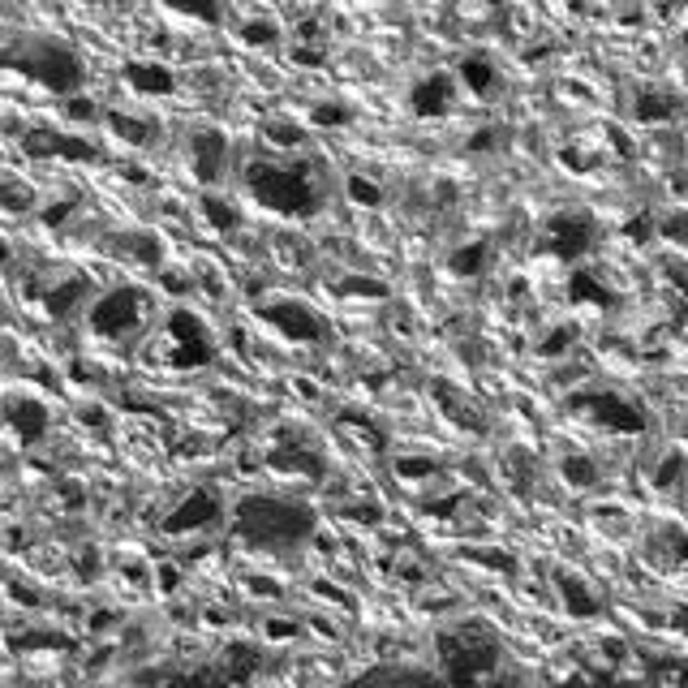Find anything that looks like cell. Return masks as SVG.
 <instances>
[{
    "mask_svg": "<svg viewBox=\"0 0 688 688\" xmlns=\"http://www.w3.org/2000/svg\"><path fill=\"white\" fill-rule=\"evenodd\" d=\"M224 521V495L215 491V486H194V491H185L177 504L168 508V516L160 521V529L168 538H194V534H207Z\"/></svg>",
    "mask_w": 688,
    "mask_h": 688,
    "instance_id": "8",
    "label": "cell"
},
{
    "mask_svg": "<svg viewBox=\"0 0 688 688\" xmlns=\"http://www.w3.org/2000/svg\"><path fill=\"white\" fill-rule=\"evenodd\" d=\"M263 138L280 151H297L301 142H306V129H301L297 121H289V117H271V121H263Z\"/></svg>",
    "mask_w": 688,
    "mask_h": 688,
    "instance_id": "26",
    "label": "cell"
},
{
    "mask_svg": "<svg viewBox=\"0 0 688 688\" xmlns=\"http://www.w3.org/2000/svg\"><path fill=\"white\" fill-rule=\"evenodd\" d=\"M61 108H65L69 121H99V117H104V112L95 108V99H86V95H65Z\"/></svg>",
    "mask_w": 688,
    "mask_h": 688,
    "instance_id": "37",
    "label": "cell"
},
{
    "mask_svg": "<svg viewBox=\"0 0 688 688\" xmlns=\"http://www.w3.org/2000/svg\"><path fill=\"white\" fill-rule=\"evenodd\" d=\"M344 430H353L362 443H370V452H383L387 448V435H383L375 422H362V418H353V413H344Z\"/></svg>",
    "mask_w": 688,
    "mask_h": 688,
    "instance_id": "36",
    "label": "cell"
},
{
    "mask_svg": "<svg viewBox=\"0 0 688 688\" xmlns=\"http://www.w3.org/2000/svg\"><path fill=\"white\" fill-rule=\"evenodd\" d=\"M172 13H185L194 22H207V26H220L224 22V5L220 0H164Z\"/></svg>",
    "mask_w": 688,
    "mask_h": 688,
    "instance_id": "29",
    "label": "cell"
},
{
    "mask_svg": "<svg viewBox=\"0 0 688 688\" xmlns=\"http://www.w3.org/2000/svg\"><path fill=\"white\" fill-rule=\"evenodd\" d=\"M246 585H250V594H254V598H280V594H284V590H280V581H271V577H250Z\"/></svg>",
    "mask_w": 688,
    "mask_h": 688,
    "instance_id": "43",
    "label": "cell"
},
{
    "mask_svg": "<svg viewBox=\"0 0 688 688\" xmlns=\"http://www.w3.org/2000/svg\"><path fill=\"white\" fill-rule=\"evenodd\" d=\"M0 263H9V246H5V237H0Z\"/></svg>",
    "mask_w": 688,
    "mask_h": 688,
    "instance_id": "47",
    "label": "cell"
},
{
    "mask_svg": "<svg viewBox=\"0 0 688 688\" xmlns=\"http://www.w3.org/2000/svg\"><path fill=\"white\" fill-rule=\"evenodd\" d=\"M151 310L155 301L147 289H138V284H117V289L99 293L91 301V310H86V323H91V332L99 340H112V344H129L147 332L151 323Z\"/></svg>",
    "mask_w": 688,
    "mask_h": 688,
    "instance_id": "5",
    "label": "cell"
},
{
    "mask_svg": "<svg viewBox=\"0 0 688 688\" xmlns=\"http://www.w3.org/2000/svg\"><path fill=\"white\" fill-rule=\"evenodd\" d=\"M112 624H117V615H112V611H95L91 615V633H104V628H112Z\"/></svg>",
    "mask_w": 688,
    "mask_h": 688,
    "instance_id": "46",
    "label": "cell"
},
{
    "mask_svg": "<svg viewBox=\"0 0 688 688\" xmlns=\"http://www.w3.org/2000/svg\"><path fill=\"white\" fill-rule=\"evenodd\" d=\"M435 645H439L443 676L456 680V684L482 680L486 671L495 667V658H499V641H495V633L482 620H456V624H448Z\"/></svg>",
    "mask_w": 688,
    "mask_h": 688,
    "instance_id": "4",
    "label": "cell"
},
{
    "mask_svg": "<svg viewBox=\"0 0 688 688\" xmlns=\"http://www.w3.org/2000/svg\"><path fill=\"white\" fill-rule=\"evenodd\" d=\"M117 241H121L117 250L125 258H134V263H142V267H160L164 263V241L155 237V233H125Z\"/></svg>",
    "mask_w": 688,
    "mask_h": 688,
    "instance_id": "21",
    "label": "cell"
},
{
    "mask_svg": "<svg viewBox=\"0 0 688 688\" xmlns=\"http://www.w3.org/2000/svg\"><path fill=\"white\" fill-rule=\"evenodd\" d=\"M0 418H5V426L13 430V439H18L22 448L39 443L43 435H48V426H52L48 405L35 400V396H9L5 405H0Z\"/></svg>",
    "mask_w": 688,
    "mask_h": 688,
    "instance_id": "10",
    "label": "cell"
},
{
    "mask_svg": "<svg viewBox=\"0 0 688 688\" xmlns=\"http://www.w3.org/2000/svg\"><path fill=\"white\" fill-rule=\"evenodd\" d=\"M22 155H31V160H78V164L99 160L95 142L61 134V129H26L22 134Z\"/></svg>",
    "mask_w": 688,
    "mask_h": 688,
    "instance_id": "9",
    "label": "cell"
},
{
    "mask_svg": "<svg viewBox=\"0 0 688 688\" xmlns=\"http://www.w3.org/2000/svg\"><path fill=\"white\" fill-rule=\"evenodd\" d=\"M39 301H43V310H48L52 319H69V314L91 301V280L86 276H56L48 289L39 293Z\"/></svg>",
    "mask_w": 688,
    "mask_h": 688,
    "instance_id": "14",
    "label": "cell"
},
{
    "mask_svg": "<svg viewBox=\"0 0 688 688\" xmlns=\"http://www.w3.org/2000/svg\"><path fill=\"white\" fill-rule=\"evenodd\" d=\"M104 121L112 129V138H121L125 147H151L155 142V125L142 121V117H129V112H104Z\"/></svg>",
    "mask_w": 688,
    "mask_h": 688,
    "instance_id": "19",
    "label": "cell"
},
{
    "mask_svg": "<svg viewBox=\"0 0 688 688\" xmlns=\"http://www.w3.org/2000/svg\"><path fill=\"white\" fill-rule=\"evenodd\" d=\"M461 82L469 86L473 95H491L495 91V82H499V74H495V65H491V56H482V52H469L465 61H461Z\"/></svg>",
    "mask_w": 688,
    "mask_h": 688,
    "instance_id": "20",
    "label": "cell"
},
{
    "mask_svg": "<svg viewBox=\"0 0 688 688\" xmlns=\"http://www.w3.org/2000/svg\"><path fill=\"white\" fill-rule=\"evenodd\" d=\"M246 190L284 220H310L327 203V177L314 160H250Z\"/></svg>",
    "mask_w": 688,
    "mask_h": 688,
    "instance_id": "1",
    "label": "cell"
},
{
    "mask_svg": "<svg viewBox=\"0 0 688 688\" xmlns=\"http://www.w3.org/2000/svg\"><path fill=\"white\" fill-rule=\"evenodd\" d=\"M121 74H125V82L134 86L138 95H172V91H177V74H172L168 65H160V61H129Z\"/></svg>",
    "mask_w": 688,
    "mask_h": 688,
    "instance_id": "16",
    "label": "cell"
},
{
    "mask_svg": "<svg viewBox=\"0 0 688 688\" xmlns=\"http://www.w3.org/2000/svg\"><path fill=\"white\" fill-rule=\"evenodd\" d=\"M155 585H160L164 594L181 590V568H177V564H160V568H155Z\"/></svg>",
    "mask_w": 688,
    "mask_h": 688,
    "instance_id": "41",
    "label": "cell"
},
{
    "mask_svg": "<svg viewBox=\"0 0 688 688\" xmlns=\"http://www.w3.org/2000/svg\"><path fill=\"white\" fill-rule=\"evenodd\" d=\"M5 69H18V74L39 82L43 91H52V95H78L86 82L78 52L56 39H43V35L13 39L5 48Z\"/></svg>",
    "mask_w": 688,
    "mask_h": 688,
    "instance_id": "3",
    "label": "cell"
},
{
    "mask_svg": "<svg viewBox=\"0 0 688 688\" xmlns=\"http://www.w3.org/2000/svg\"><path fill=\"white\" fill-rule=\"evenodd\" d=\"M590 237H594V224H590V215H581V211H559L547 224V241L559 258H577L590 246Z\"/></svg>",
    "mask_w": 688,
    "mask_h": 688,
    "instance_id": "12",
    "label": "cell"
},
{
    "mask_svg": "<svg viewBox=\"0 0 688 688\" xmlns=\"http://www.w3.org/2000/svg\"><path fill=\"white\" fill-rule=\"evenodd\" d=\"M160 362L172 366V370H198V366H211L215 362V340H211L207 323L198 319L194 310H185V306H172L168 310Z\"/></svg>",
    "mask_w": 688,
    "mask_h": 688,
    "instance_id": "6",
    "label": "cell"
},
{
    "mask_svg": "<svg viewBox=\"0 0 688 688\" xmlns=\"http://www.w3.org/2000/svg\"><path fill=\"white\" fill-rule=\"evenodd\" d=\"M293 61L297 65H323L327 61V48H323V43H297V48H293Z\"/></svg>",
    "mask_w": 688,
    "mask_h": 688,
    "instance_id": "40",
    "label": "cell"
},
{
    "mask_svg": "<svg viewBox=\"0 0 688 688\" xmlns=\"http://www.w3.org/2000/svg\"><path fill=\"white\" fill-rule=\"evenodd\" d=\"M237 39L246 43V48H276L280 43V26L271 18H250L237 26Z\"/></svg>",
    "mask_w": 688,
    "mask_h": 688,
    "instance_id": "27",
    "label": "cell"
},
{
    "mask_svg": "<svg viewBox=\"0 0 688 688\" xmlns=\"http://www.w3.org/2000/svg\"><path fill=\"white\" fill-rule=\"evenodd\" d=\"M78 418H82L86 426H108V413L99 409V405H82V413H78Z\"/></svg>",
    "mask_w": 688,
    "mask_h": 688,
    "instance_id": "44",
    "label": "cell"
},
{
    "mask_svg": "<svg viewBox=\"0 0 688 688\" xmlns=\"http://www.w3.org/2000/svg\"><path fill=\"white\" fill-rule=\"evenodd\" d=\"M190 164H194V177L203 185L224 181V168H228V138L220 129H194L190 134Z\"/></svg>",
    "mask_w": 688,
    "mask_h": 688,
    "instance_id": "11",
    "label": "cell"
},
{
    "mask_svg": "<svg viewBox=\"0 0 688 688\" xmlns=\"http://www.w3.org/2000/svg\"><path fill=\"white\" fill-rule=\"evenodd\" d=\"M314 512L289 495H241L233 504V538L254 551H293L314 538Z\"/></svg>",
    "mask_w": 688,
    "mask_h": 688,
    "instance_id": "2",
    "label": "cell"
},
{
    "mask_svg": "<svg viewBox=\"0 0 688 688\" xmlns=\"http://www.w3.org/2000/svg\"><path fill=\"white\" fill-rule=\"evenodd\" d=\"M74 207H78V198H74V194H61V198H52V203L39 207V220L48 224V228H61L69 215H74Z\"/></svg>",
    "mask_w": 688,
    "mask_h": 688,
    "instance_id": "35",
    "label": "cell"
},
{
    "mask_svg": "<svg viewBox=\"0 0 688 688\" xmlns=\"http://www.w3.org/2000/svg\"><path fill=\"white\" fill-rule=\"evenodd\" d=\"M340 516L353 525H379L383 521V508L375 499H353V504H340Z\"/></svg>",
    "mask_w": 688,
    "mask_h": 688,
    "instance_id": "34",
    "label": "cell"
},
{
    "mask_svg": "<svg viewBox=\"0 0 688 688\" xmlns=\"http://www.w3.org/2000/svg\"><path fill=\"white\" fill-rule=\"evenodd\" d=\"M297 43H323V22L319 18H301L297 22Z\"/></svg>",
    "mask_w": 688,
    "mask_h": 688,
    "instance_id": "42",
    "label": "cell"
},
{
    "mask_svg": "<svg viewBox=\"0 0 688 688\" xmlns=\"http://www.w3.org/2000/svg\"><path fill=\"white\" fill-rule=\"evenodd\" d=\"M314 585H319V594H323L327 602H336V607H353V602H349V598H344L340 590H332V585H327V581H314Z\"/></svg>",
    "mask_w": 688,
    "mask_h": 688,
    "instance_id": "45",
    "label": "cell"
},
{
    "mask_svg": "<svg viewBox=\"0 0 688 688\" xmlns=\"http://www.w3.org/2000/svg\"><path fill=\"white\" fill-rule=\"evenodd\" d=\"M452 108V78L448 74H426L413 82V91H409V112L418 121H435L443 117V112Z\"/></svg>",
    "mask_w": 688,
    "mask_h": 688,
    "instance_id": "13",
    "label": "cell"
},
{
    "mask_svg": "<svg viewBox=\"0 0 688 688\" xmlns=\"http://www.w3.org/2000/svg\"><path fill=\"white\" fill-rule=\"evenodd\" d=\"M336 293L340 297H375V301H383L387 297V284L375 280V276H344L336 284Z\"/></svg>",
    "mask_w": 688,
    "mask_h": 688,
    "instance_id": "33",
    "label": "cell"
},
{
    "mask_svg": "<svg viewBox=\"0 0 688 688\" xmlns=\"http://www.w3.org/2000/svg\"><path fill=\"white\" fill-rule=\"evenodd\" d=\"M258 319H263L267 327H276L289 344H323L327 336H332V327H327L323 314L314 306H306V301H297V297L258 301Z\"/></svg>",
    "mask_w": 688,
    "mask_h": 688,
    "instance_id": "7",
    "label": "cell"
},
{
    "mask_svg": "<svg viewBox=\"0 0 688 688\" xmlns=\"http://www.w3.org/2000/svg\"><path fill=\"white\" fill-rule=\"evenodd\" d=\"M297 633H301V624L289 620V615H276V620L263 624V637H267V641H293Z\"/></svg>",
    "mask_w": 688,
    "mask_h": 688,
    "instance_id": "38",
    "label": "cell"
},
{
    "mask_svg": "<svg viewBox=\"0 0 688 688\" xmlns=\"http://www.w3.org/2000/svg\"><path fill=\"white\" fill-rule=\"evenodd\" d=\"M13 650H74V641H69L65 633H52V628H39V633H26V637H13L9 641Z\"/></svg>",
    "mask_w": 688,
    "mask_h": 688,
    "instance_id": "30",
    "label": "cell"
},
{
    "mask_svg": "<svg viewBox=\"0 0 688 688\" xmlns=\"http://www.w3.org/2000/svg\"><path fill=\"white\" fill-rule=\"evenodd\" d=\"M491 263V246L486 241H465L448 254V271L452 276H482V267Z\"/></svg>",
    "mask_w": 688,
    "mask_h": 688,
    "instance_id": "22",
    "label": "cell"
},
{
    "mask_svg": "<svg viewBox=\"0 0 688 688\" xmlns=\"http://www.w3.org/2000/svg\"><path fill=\"white\" fill-rule=\"evenodd\" d=\"M435 400H439L443 409H448V418H452L456 426H469V430H478V426H482V422H478V409L465 405V400L456 396L448 383H435Z\"/></svg>",
    "mask_w": 688,
    "mask_h": 688,
    "instance_id": "28",
    "label": "cell"
},
{
    "mask_svg": "<svg viewBox=\"0 0 688 688\" xmlns=\"http://www.w3.org/2000/svg\"><path fill=\"white\" fill-rule=\"evenodd\" d=\"M577 409H590V418L611 426V430H637L641 426V413L628 405V400L611 396V392H590V396H577Z\"/></svg>",
    "mask_w": 688,
    "mask_h": 688,
    "instance_id": "15",
    "label": "cell"
},
{
    "mask_svg": "<svg viewBox=\"0 0 688 688\" xmlns=\"http://www.w3.org/2000/svg\"><path fill=\"white\" fill-rule=\"evenodd\" d=\"M267 465L276 473H297V478H306V482H319L327 473V461L314 448H271Z\"/></svg>",
    "mask_w": 688,
    "mask_h": 688,
    "instance_id": "17",
    "label": "cell"
},
{
    "mask_svg": "<svg viewBox=\"0 0 688 688\" xmlns=\"http://www.w3.org/2000/svg\"><path fill=\"white\" fill-rule=\"evenodd\" d=\"M160 284H164L168 293H190L198 280H190V276H185L181 267H164V271H160Z\"/></svg>",
    "mask_w": 688,
    "mask_h": 688,
    "instance_id": "39",
    "label": "cell"
},
{
    "mask_svg": "<svg viewBox=\"0 0 688 688\" xmlns=\"http://www.w3.org/2000/svg\"><path fill=\"white\" fill-rule=\"evenodd\" d=\"M435 456H418V452H400L396 456V473L400 482H422V478H435Z\"/></svg>",
    "mask_w": 688,
    "mask_h": 688,
    "instance_id": "31",
    "label": "cell"
},
{
    "mask_svg": "<svg viewBox=\"0 0 688 688\" xmlns=\"http://www.w3.org/2000/svg\"><path fill=\"white\" fill-rule=\"evenodd\" d=\"M344 194H349L353 207H366V211L383 207V185L375 177H366V172H349L344 177Z\"/></svg>",
    "mask_w": 688,
    "mask_h": 688,
    "instance_id": "25",
    "label": "cell"
},
{
    "mask_svg": "<svg viewBox=\"0 0 688 688\" xmlns=\"http://www.w3.org/2000/svg\"><path fill=\"white\" fill-rule=\"evenodd\" d=\"M258 663H263L258 645H250V641H233V645H224V654H220V671H215V680H254Z\"/></svg>",
    "mask_w": 688,
    "mask_h": 688,
    "instance_id": "18",
    "label": "cell"
},
{
    "mask_svg": "<svg viewBox=\"0 0 688 688\" xmlns=\"http://www.w3.org/2000/svg\"><path fill=\"white\" fill-rule=\"evenodd\" d=\"M310 121L323 125V129H340L353 121V108L340 104V99H323V104H310Z\"/></svg>",
    "mask_w": 688,
    "mask_h": 688,
    "instance_id": "32",
    "label": "cell"
},
{
    "mask_svg": "<svg viewBox=\"0 0 688 688\" xmlns=\"http://www.w3.org/2000/svg\"><path fill=\"white\" fill-rule=\"evenodd\" d=\"M0 211L9 215H26V211H39V198L26 181L18 177H0Z\"/></svg>",
    "mask_w": 688,
    "mask_h": 688,
    "instance_id": "24",
    "label": "cell"
},
{
    "mask_svg": "<svg viewBox=\"0 0 688 688\" xmlns=\"http://www.w3.org/2000/svg\"><path fill=\"white\" fill-rule=\"evenodd\" d=\"M198 211H203V220L215 228V233H237L241 228V211L220 194H203L198 198Z\"/></svg>",
    "mask_w": 688,
    "mask_h": 688,
    "instance_id": "23",
    "label": "cell"
}]
</instances>
